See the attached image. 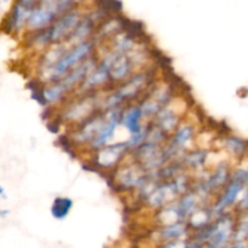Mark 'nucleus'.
I'll list each match as a JSON object with an SVG mask.
<instances>
[{"label":"nucleus","instance_id":"13","mask_svg":"<svg viewBox=\"0 0 248 248\" xmlns=\"http://www.w3.org/2000/svg\"><path fill=\"white\" fill-rule=\"evenodd\" d=\"M216 218L215 213L212 210V202H203L191 213L190 217L188 218L186 223H188L189 228L191 232H196L202 228L207 227L211 222Z\"/></svg>","mask_w":248,"mask_h":248},{"label":"nucleus","instance_id":"1","mask_svg":"<svg viewBox=\"0 0 248 248\" xmlns=\"http://www.w3.org/2000/svg\"><path fill=\"white\" fill-rule=\"evenodd\" d=\"M157 81V68L152 64L138 70L128 79L107 90L103 97L102 108H124L131 103L138 102L145 92Z\"/></svg>","mask_w":248,"mask_h":248},{"label":"nucleus","instance_id":"7","mask_svg":"<svg viewBox=\"0 0 248 248\" xmlns=\"http://www.w3.org/2000/svg\"><path fill=\"white\" fill-rule=\"evenodd\" d=\"M196 135H198V130L194 124L182 123L170 136L169 140L162 148L165 160L170 162L172 160L179 159L184 154V152L189 149Z\"/></svg>","mask_w":248,"mask_h":248},{"label":"nucleus","instance_id":"5","mask_svg":"<svg viewBox=\"0 0 248 248\" xmlns=\"http://www.w3.org/2000/svg\"><path fill=\"white\" fill-rule=\"evenodd\" d=\"M248 186V169L246 167H236L232 169V176L227 186L218 194L212 202V210L215 216L232 211L239 201L245 189Z\"/></svg>","mask_w":248,"mask_h":248},{"label":"nucleus","instance_id":"18","mask_svg":"<svg viewBox=\"0 0 248 248\" xmlns=\"http://www.w3.org/2000/svg\"><path fill=\"white\" fill-rule=\"evenodd\" d=\"M9 215H10L9 211H0V217L5 218V217H6V216H9Z\"/></svg>","mask_w":248,"mask_h":248},{"label":"nucleus","instance_id":"15","mask_svg":"<svg viewBox=\"0 0 248 248\" xmlns=\"http://www.w3.org/2000/svg\"><path fill=\"white\" fill-rule=\"evenodd\" d=\"M74 207V201L69 196H57L53 199L51 205L50 212L51 216L56 220H64Z\"/></svg>","mask_w":248,"mask_h":248},{"label":"nucleus","instance_id":"2","mask_svg":"<svg viewBox=\"0 0 248 248\" xmlns=\"http://www.w3.org/2000/svg\"><path fill=\"white\" fill-rule=\"evenodd\" d=\"M99 43L96 38L77 44H67L63 52L47 68L36 73V78L44 84H50L64 77L86 60L98 52Z\"/></svg>","mask_w":248,"mask_h":248},{"label":"nucleus","instance_id":"4","mask_svg":"<svg viewBox=\"0 0 248 248\" xmlns=\"http://www.w3.org/2000/svg\"><path fill=\"white\" fill-rule=\"evenodd\" d=\"M130 153L131 149L126 140L120 142H110L97 149L96 152L90 153L89 166L94 172L108 176L127 159Z\"/></svg>","mask_w":248,"mask_h":248},{"label":"nucleus","instance_id":"11","mask_svg":"<svg viewBox=\"0 0 248 248\" xmlns=\"http://www.w3.org/2000/svg\"><path fill=\"white\" fill-rule=\"evenodd\" d=\"M208 157H210V150L206 148H194V149L186 150L179 160L188 172H202L207 165Z\"/></svg>","mask_w":248,"mask_h":248},{"label":"nucleus","instance_id":"12","mask_svg":"<svg viewBox=\"0 0 248 248\" xmlns=\"http://www.w3.org/2000/svg\"><path fill=\"white\" fill-rule=\"evenodd\" d=\"M222 145L225 152L236 160H244L248 156V140L240 136L227 133L222 137Z\"/></svg>","mask_w":248,"mask_h":248},{"label":"nucleus","instance_id":"8","mask_svg":"<svg viewBox=\"0 0 248 248\" xmlns=\"http://www.w3.org/2000/svg\"><path fill=\"white\" fill-rule=\"evenodd\" d=\"M190 232L188 223L178 220L155 228L154 239L162 247H186V239Z\"/></svg>","mask_w":248,"mask_h":248},{"label":"nucleus","instance_id":"9","mask_svg":"<svg viewBox=\"0 0 248 248\" xmlns=\"http://www.w3.org/2000/svg\"><path fill=\"white\" fill-rule=\"evenodd\" d=\"M121 126L127 131L128 136L137 135L144 130L148 121L145 120L144 114L140 103L135 102L128 106L124 107L123 113H121Z\"/></svg>","mask_w":248,"mask_h":248},{"label":"nucleus","instance_id":"16","mask_svg":"<svg viewBox=\"0 0 248 248\" xmlns=\"http://www.w3.org/2000/svg\"><path fill=\"white\" fill-rule=\"evenodd\" d=\"M96 7L106 12L108 16H115L121 15L123 12V4L119 0H94Z\"/></svg>","mask_w":248,"mask_h":248},{"label":"nucleus","instance_id":"3","mask_svg":"<svg viewBox=\"0 0 248 248\" xmlns=\"http://www.w3.org/2000/svg\"><path fill=\"white\" fill-rule=\"evenodd\" d=\"M116 193L135 194L150 178V172L127 157L115 171L107 176Z\"/></svg>","mask_w":248,"mask_h":248},{"label":"nucleus","instance_id":"6","mask_svg":"<svg viewBox=\"0 0 248 248\" xmlns=\"http://www.w3.org/2000/svg\"><path fill=\"white\" fill-rule=\"evenodd\" d=\"M232 166L228 161H220L212 171L202 174L200 178H194L193 188L205 199L206 201H211L210 199H215L220 191L223 190L232 176Z\"/></svg>","mask_w":248,"mask_h":248},{"label":"nucleus","instance_id":"10","mask_svg":"<svg viewBox=\"0 0 248 248\" xmlns=\"http://www.w3.org/2000/svg\"><path fill=\"white\" fill-rule=\"evenodd\" d=\"M173 103V102H172ZM172 103L165 107L164 109L159 111L154 118L152 119V124L161 130L162 132L166 133L167 136H171L173 131L183 123V116L177 109L172 107Z\"/></svg>","mask_w":248,"mask_h":248},{"label":"nucleus","instance_id":"14","mask_svg":"<svg viewBox=\"0 0 248 248\" xmlns=\"http://www.w3.org/2000/svg\"><path fill=\"white\" fill-rule=\"evenodd\" d=\"M234 232L229 247H246L248 245V212H235Z\"/></svg>","mask_w":248,"mask_h":248},{"label":"nucleus","instance_id":"17","mask_svg":"<svg viewBox=\"0 0 248 248\" xmlns=\"http://www.w3.org/2000/svg\"><path fill=\"white\" fill-rule=\"evenodd\" d=\"M235 212H248V186L234 207Z\"/></svg>","mask_w":248,"mask_h":248}]
</instances>
